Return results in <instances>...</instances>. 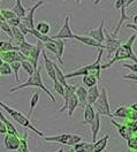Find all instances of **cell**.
I'll return each mask as SVG.
<instances>
[{"label":"cell","instance_id":"cell-1","mask_svg":"<svg viewBox=\"0 0 137 152\" xmlns=\"http://www.w3.org/2000/svg\"><path fill=\"white\" fill-rule=\"evenodd\" d=\"M136 37H137V35L134 34V35L130 36V38L128 39L126 43L121 44V45L117 48V51L113 53L114 56L112 58V60H111L109 62H107V64H105V65H101V69H107V68L112 67V65L117 62V61L128 60V59L133 60L134 62L137 64V56L135 54V52H134V50H133V45H134V42H135Z\"/></svg>","mask_w":137,"mask_h":152},{"label":"cell","instance_id":"cell-2","mask_svg":"<svg viewBox=\"0 0 137 152\" xmlns=\"http://www.w3.org/2000/svg\"><path fill=\"white\" fill-rule=\"evenodd\" d=\"M26 88H38V89H42L46 95L51 98L52 102H57L55 97L52 95V92L50 91L49 89L45 86L44 82H43V77H42V67H37V69L34 72V74L31 76H29V78L21 83V84H17L16 86L12 88L9 90V92H15V91H19V90H22V89H26Z\"/></svg>","mask_w":137,"mask_h":152},{"label":"cell","instance_id":"cell-3","mask_svg":"<svg viewBox=\"0 0 137 152\" xmlns=\"http://www.w3.org/2000/svg\"><path fill=\"white\" fill-rule=\"evenodd\" d=\"M104 48H99V52H98V57L96 59V61L91 65H88V66L81 67L78 68L77 70L73 72V73H68V74H65V77L68 80V78H71V77H78V76H83V75H93L98 81L100 82L101 81V58H103V54H104Z\"/></svg>","mask_w":137,"mask_h":152},{"label":"cell","instance_id":"cell-4","mask_svg":"<svg viewBox=\"0 0 137 152\" xmlns=\"http://www.w3.org/2000/svg\"><path fill=\"white\" fill-rule=\"evenodd\" d=\"M0 107H1L4 111H6L7 114L9 115L10 118H12L15 122H17L20 126H22V127H24V128L30 129L31 132H34V133L36 134L37 136H39V137H44V134L42 133L40 130H38L36 127H34V126L31 124L30 119L28 118V116H26L24 114H22L20 111L15 110V108H13V107H10V106H8L7 104H5V103H4V102H1V100H0Z\"/></svg>","mask_w":137,"mask_h":152},{"label":"cell","instance_id":"cell-5","mask_svg":"<svg viewBox=\"0 0 137 152\" xmlns=\"http://www.w3.org/2000/svg\"><path fill=\"white\" fill-rule=\"evenodd\" d=\"M46 142L50 143H58V144H62V145H68V146H73L78 142L83 141V137L77 134H69L63 133L59 134L55 136H44L43 137Z\"/></svg>","mask_w":137,"mask_h":152},{"label":"cell","instance_id":"cell-6","mask_svg":"<svg viewBox=\"0 0 137 152\" xmlns=\"http://www.w3.org/2000/svg\"><path fill=\"white\" fill-rule=\"evenodd\" d=\"M96 113L99 115H105V116H109L111 119H113V114L111 112L109 108V100H108L107 95V89L105 86L101 88V92L98 97V99L95 102V104L92 105Z\"/></svg>","mask_w":137,"mask_h":152},{"label":"cell","instance_id":"cell-7","mask_svg":"<svg viewBox=\"0 0 137 152\" xmlns=\"http://www.w3.org/2000/svg\"><path fill=\"white\" fill-rule=\"evenodd\" d=\"M69 22H70V16H69V14H67L66 18H65L62 27L60 28V30H59V32L57 35L52 36V38L53 39H73L74 38V34L71 31Z\"/></svg>","mask_w":137,"mask_h":152},{"label":"cell","instance_id":"cell-8","mask_svg":"<svg viewBox=\"0 0 137 152\" xmlns=\"http://www.w3.org/2000/svg\"><path fill=\"white\" fill-rule=\"evenodd\" d=\"M104 34H105V43H106L105 50L107 51L108 56H112L117 51V48L121 45V39L113 36L112 32L109 31H104Z\"/></svg>","mask_w":137,"mask_h":152},{"label":"cell","instance_id":"cell-9","mask_svg":"<svg viewBox=\"0 0 137 152\" xmlns=\"http://www.w3.org/2000/svg\"><path fill=\"white\" fill-rule=\"evenodd\" d=\"M20 141H21L20 135L7 133L5 134V137H4V145H5L6 150L15 151V150H19Z\"/></svg>","mask_w":137,"mask_h":152},{"label":"cell","instance_id":"cell-10","mask_svg":"<svg viewBox=\"0 0 137 152\" xmlns=\"http://www.w3.org/2000/svg\"><path fill=\"white\" fill-rule=\"evenodd\" d=\"M43 5H44V1H43V0L37 1V2L27 12L26 16L22 18V22H23L24 24H27L30 29L35 28V13H36V10H38L40 6H43Z\"/></svg>","mask_w":137,"mask_h":152},{"label":"cell","instance_id":"cell-11","mask_svg":"<svg viewBox=\"0 0 137 152\" xmlns=\"http://www.w3.org/2000/svg\"><path fill=\"white\" fill-rule=\"evenodd\" d=\"M42 56H43V60H44V68H45V70H46V74L49 75V77L54 82V81H57V75H55V69H54V61L53 60H51L49 58V56L46 54V52H45V50L43 48L42 50Z\"/></svg>","mask_w":137,"mask_h":152},{"label":"cell","instance_id":"cell-12","mask_svg":"<svg viewBox=\"0 0 137 152\" xmlns=\"http://www.w3.org/2000/svg\"><path fill=\"white\" fill-rule=\"evenodd\" d=\"M77 106H79L77 97L75 96V94H73V95L70 96L68 99L65 102V104H63V106L59 110V112L62 113V112H65L66 110H68V116L69 118H71L73 114H74V112H75V110L77 108Z\"/></svg>","mask_w":137,"mask_h":152},{"label":"cell","instance_id":"cell-13","mask_svg":"<svg viewBox=\"0 0 137 152\" xmlns=\"http://www.w3.org/2000/svg\"><path fill=\"white\" fill-rule=\"evenodd\" d=\"M0 58L4 62L10 64L13 61H22L26 60L27 58L24 57L20 51H7V52H1L0 53Z\"/></svg>","mask_w":137,"mask_h":152},{"label":"cell","instance_id":"cell-14","mask_svg":"<svg viewBox=\"0 0 137 152\" xmlns=\"http://www.w3.org/2000/svg\"><path fill=\"white\" fill-rule=\"evenodd\" d=\"M104 26H105V21L101 20L100 26L96 29H90L88 31V36L92 37L93 39H96L97 42H99L100 44L105 43V34H104Z\"/></svg>","mask_w":137,"mask_h":152},{"label":"cell","instance_id":"cell-15","mask_svg":"<svg viewBox=\"0 0 137 152\" xmlns=\"http://www.w3.org/2000/svg\"><path fill=\"white\" fill-rule=\"evenodd\" d=\"M43 48H44V46H43V43L38 40L37 44L35 45L34 50H32V52L30 53V56L27 58V60L34 66L35 69H37V67H38V59H39V56L42 54V50H43Z\"/></svg>","mask_w":137,"mask_h":152},{"label":"cell","instance_id":"cell-16","mask_svg":"<svg viewBox=\"0 0 137 152\" xmlns=\"http://www.w3.org/2000/svg\"><path fill=\"white\" fill-rule=\"evenodd\" d=\"M73 39H76L77 42L84 44V45H88V46H92V48H104L105 50V45L104 44H100L99 42H97L96 39H93L90 36H79V35H76L74 34V38Z\"/></svg>","mask_w":137,"mask_h":152},{"label":"cell","instance_id":"cell-17","mask_svg":"<svg viewBox=\"0 0 137 152\" xmlns=\"http://www.w3.org/2000/svg\"><path fill=\"white\" fill-rule=\"evenodd\" d=\"M111 122H112V124L117 128L119 135H120L122 138H125V140L127 141L128 138H129V136L131 135V132L129 130V128L127 127V124H119V122H117V121L114 120V118L111 120Z\"/></svg>","mask_w":137,"mask_h":152},{"label":"cell","instance_id":"cell-18","mask_svg":"<svg viewBox=\"0 0 137 152\" xmlns=\"http://www.w3.org/2000/svg\"><path fill=\"white\" fill-rule=\"evenodd\" d=\"M99 130H100V115L96 113L95 119L90 124V132H91V135H92V143L97 141Z\"/></svg>","mask_w":137,"mask_h":152},{"label":"cell","instance_id":"cell-19","mask_svg":"<svg viewBox=\"0 0 137 152\" xmlns=\"http://www.w3.org/2000/svg\"><path fill=\"white\" fill-rule=\"evenodd\" d=\"M75 96L77 97L78 103L82 107H84L87 103V98H88V89L85 86H76V90H75Z\"/></svg>","mask_w":137,"mask_h":152},{"label":"cell","instance_id":"cell-20","mask_svg":"<svg viewBox=\"0 0 137 152\" xmlns=\"http://www.w3.org/2000/svg\"><path fill=\"white\" fill-rule=\"evenodd\" d=\"M70 152H93V143H88L81 141L77 144L73 145Z\"/></svg>","mask_w":137,"mask_h":152},{"label":"cell","instance_id":"cell-21","mask_svg":"<svg viewBox=\"0 0 137 152\" xmlns=\"http://www.w3.org/2000/svg\"><path fill=\"white\" fill-rule=\"evenodd\" d=\"M111 136L109 135H105L104 137L97 140L96 142H93V152H104L105 149L107 148L108 141H109Z\"/></svg>","mask_w":137,"mask_h":152},{"label":"cell","instance_id":"cell-22","mask_svg":"<svg viewBox=\"0 0 137 152\" xmlns=\"http://www.w3.org/2000/svg\"><path fill=\"white\" fill-rule=\"evenodd\" d=\"M84 119H83V124H90L92 122V120L96 116V111L93 108V106L90 104H87L84 107Z\"/></svg>","mask_w":137,"mask_h":152},{"label":"cell","instance_id":"cell-23","mask_svg":"<svg viewBox=\"0 0 137 152\" xmlns=\"http://www.w3.org/2000/svg\"><path fill=\"white\" fill-rule=\"evenodd\" d=\"M100 95V92H99V88L98 86H91V88H88V98H87V103L90 105H93L95 104V102L98 99V97Z\"/></svg>","mask_w":137,"mask_h":152},{"label":"cell","instance_id":"cell-24","mask_svg":"<svg viewBox=\"0 0 137 152\" xmlns=\"http://www.w3.org/2000/svg\"><path fill=\"white\" fill-rule=\"evenodd\" d=\"M55 43H57V48H58V53H57V59H58L59 64L62 67H65V62H63V52H65V42L63 39H55Z\"/></svg>","mask_w":137,"mask_h":152},{"label":"cell","instance_id":"cell-25","mask_svg":"<svg viewBox=\"0 0 137 152\" xmlns=\"http://www.w3.org/2000/svg\"><path fill=\"white\" fill-rule=\"evenodd\" d=\"M12 39L15 40V43L19 46L21 43H23L26 40V36L20 31V29L17 27H12Z\"/></svg>","mask_w":137,"mask_h":152},{"label":"cell","instance_id":"cell-26","mask_svg":"<svg viewBox=\"0 0 137 152\" xmlns=\"http://www.w3.org/2000/svg\"><path fill=\"white\" fill-rule=\"evenodd\" d=\"M34 48H35L34 44H30V43H28L27 40H24L23 43H21V44L19 45V51L26 58H28L30 56V53L32 52Z\"/></svg>","mask_w":137,"mask_h":152},{"label":"cell","instance_id":"cell-27","mask_svg":"<svg viewBox=\"0 0 137 152\" xmlns=\"http://www.w3.org/2000/svg\"><path fill=\"white\" fill-rule=\"evenodd\" d=\"M12 10L16 14V16H19V18H24L26 16V14H27V10L24 8V6L22 5V0H16V2H15V6L12 8Z\"/></svg>","mask_w":137,"mask_h":152},{"label":"cell","instance_id":"cell-28","mask_svg":"<svg viewBox=\"0 0 137 152\" xmlns=\"http://www.w3.org/2000/svg\"><path fill=\"white\" fill-rule=\"evenodd\" d=\"M35 29H36L38 32L43 34V35H49L50 31H51V24H50L49 22L40 21V22H38V23L35 26Z\"/></svg>","mask_w":137,"mask_h":152},{"label":"cell","instance_id":"cell-29","mask_svg":"<svg viewBox=\"0 0 137 152\" xmlns=\"http://www.w3.org/2000/svg\"><path fill=\"white\" fill-rule=\"evenodd\" d=\"M0 120H2L4 121V124H6V128H7V133L9 134H16V135H19L17 133V129L15 128V126L10 122L9 120L4 115V113L1 112V110H0Z\"/></svg>","mask_w":137,"mask_h":152},{"label":"cell","instance_id":"cell-30","mask_svg":"<svg viewBox=\"0 0 137 152\" xmlns=\"http://www.w3.org/2000/svg\"><path fill=\"white\" fill-rule=\"evenodd\" d=\"M127 148L130 152H137V134H131L127 140Z\"/></svg>","mask_w":137,"mask_h":152},{"label":"cell","instance_id":"cell-31","mask_svg":"<svg viewBox=\"0 0 137 152\" xmlns=\"http://www.w3.org/2000/svg\"><path fill=\"white\" fill-rule=\"evenodd\" d=\"M113 118H119V119H127L128 114V107L125 105L119 106L117 110L113 112Z\"/></svg>","mask_w":137,"mask_h":152},{"label":"cell","instance_id":"cell-32","mask_svg":"<svg viewBox=\"0 0 137 152\" xmlns=\"http://www.w3.org/2000/svg\"><path fill=\"white\" fill-rule=\"evenodd\" d=\"M98 82L99 81L93 75H89L88 74V75H83V77H82V83L87 88H91V86H96Z\"/></svg>","mask_w":137,"mask_h":152},{"label":"cell","instance_id":"cell-33","mask_svg":"<svg viewBox=\"0 0 137 152\" xmlns=\"http://www.w3.org/2000/svg\"><path fill=\"white\" fill-rule=\"evenodd\" d=\"M38 102H39V92H34L32 96H31V98H30V111H29V115H28L29 119L30 116L32 115V113H34L35 107L38 105Z\"/></svg>","mask_w":137,"mask_h":152},{"label":"cell","instance_id":"cell-34","mask_svg":"<svg viewBox=\"0 0 137 152\" xmlns=\"http://www.w3.org/2000/svg\"><path fill=\"white\" fill-rule=\"evenodd\" d=\"M7 51H19V46H14L10 42H0V53L1 52H7Z\"/></svg>","mask_w":137,"mask_h":152},{"label":"cell","instance_id":"cell-35","mask_svg":"<svg viewBox=\"0 0 137 152\" xmlns=\"http://www.w3.org/2000/svg\"><path fill=\"white\" fill-rule=\"evenodd\" d=\"M54 69H55V75H57V81L60 82L62 86H67V78L65 77V74L62 73V70L58 67V64H54Z\"/></svg>","mask_w":137,"mask_h":152},{"label":"cell","instance_id":"cell-36","mask_svg":"<svg viewBox=\"0 0 137 152\" xmlns=\"http://www.w3.org/2000/svg\"><path fill=\"white\" fill-rule=\"evenodd\" d=\"M9 65H10V68H12V72L14 73L16 83H20L19 72H20V69H21V61H13V62H10Z\"/></svg>","mask_w":137,"mask_h":152},{"label":"cell","instance_id":"cell-37","mask_svg":"<svg viewBox=\"0 0 137 152\" xmlns=\"http://www.w3.org/2000/svg\"><path fill=\"white\" fill-rule=\"evenodd\" d=\"M21 68H23V69H24V72H26V73H27V74H28L29 76L32 75V74H34V72L36 70V69L34 68V66L30 64V62L28 61V60H27V59L21 61Z\"/></svg>","mask_w":137,"mask_h":152},{"label":"cell","instance_id":"cell-38","mask_svg":"<svg viewBox=\"0 0 137 152\" xmlns=\"http://www.w3.org/2000/svg\"><path fill=\"white\" fill-rule=\"evenodd\" d=\"M13 74L12 72V68H10V65L7 64V62H2L0 65V75L4 76H9Z\"/></svg>","mask_w":137,"mask_h":152},{"label":"cell","instance_id":"cell-39","mask_svg":"<svg viewBox=\"0 0 137 152\" xmlns=\"http://www.w3.org/2000/svg\"><path fill=\"white\" fill-rule=\"evenodd\" d=\"M0 13H1V15H2V18L6 20V21H8V20L13 19V18H15L16 16V14L13 12L12 10H6V8H1L0 10Z\"/></svg>","mask_w":137,"mask_h":152},{"label":"cell","instance_id":"cell-40","mask_svg":"<svg viewBox=\"0 0 137 152\" xmlns=\"http://www.w3.org/2000/svg\"><path fill=\"white\" fill-rule=\"evenodd\" d=\"M54 84H53V89H54V91L58 94L60 97H65V88H63V86L60 83V82H58V81H54L53 82Z\"/></svg>","mask_w":137,"mask_h":152},{"label":"cell","instance_id":"cell-41","mask_svg":"<svg viewBox=\"0 0 137 152\" xmlns=\"http://www.w3.org/2000/svg\"><path fill=\"white\" fill-rule=\"evenodd\" d=\"M0 29L12 38V27L7 23V21H1L0 22Z\"/></svg>","mask_w":137,"mask_h":152},{"label":"cell","instance_id":"cell-42","mask_svg":"<svg viewBox=\"0 0 137 152\" xmlns=\"http://www.w3.org/2000/svg\"><path fill=\"white\" fill-rule=\"evenodd\" d=\"M128 121H137V112L128 107V114H127Z\"/></svg>","mask_w":137,"mask_h":152},{"label":"cell","instance_id":"cell-43","mask_svg":"<svg viewBox=\"0 0 137 152\" xmlns=\"http://www.w3.org/2000/svg\"><path fill=\"white\" fill-rule=\"evenodd\" d=\"M21 22H22V19L19 18V16H15V18H13V19H10L7 21V23L9 24L10 27H19Z\"/></svg>","mask_w":137,"mask_h":152},{"label":"cell","instance_id":"cell-44","mask_svg":"<svg viewBox=\"0 0 137 152\" xmlns=\"http://www.w3.org/2000/svg\"><path fill=\"white\" fill-rule=\"evenodd\" d=\"M126 124L129 128V130L131 132V134H137V121H128L126 122Z\"/></svg>","mask_w":137,"mask_h":152},{"label":"cell","instance_id":"cell-45","mask_svg":"<svg viewBox=\"0 0 137 152\" xmlns=\"http://www.w3.org/2000/svg\"><path fill=\"white\" fill-rule=\"evenodd\" d=\"M17 28L20 29V31L24 35V36H27V35H30V28L27 26V24H24L23 22H21L20 23V26L17 27Z\"/></svg>","mask_w":137,"mask_h":152},{"label":"cell","instance_id":"cell-46","mask_svg":"<svg viewBox=\"0 0 137 152\" xmlns=\"http://www.w3.org/2000/svg\"><path fill=\"white\" fill-rule=\"evenodd\" d=\"M122 68H127L131 73H137V64H125L122 65Z\"/></svg>","mask_w":137,"mask_h":152},{"label":"cell","instance_id":"cell-47","mask_svg":"<svg viewBox=\"0 0 137 152\" xmlns=\"http://www.w3.org/2000/svg\"><path fill=\"white\" fill-rule=\"evenodd\" d=\"M123 80H129V81H137V73H129L127 75L122 76Z\"/></svg>","mask_w":137,"mask_h":152},{"label":"cell","instance_id":"cell-48","mask_svg":"<svg viewBox=\"0 0 137 152\" xmlns=\"http://www.w3.org/2000/svg\"><path fill=\"white\" fill-rule=\"evenodd\" d=\"M7 134V128H6V124H4L2 120H0V135H5Z\"/></svg>","mask_w":137,"mask_h":152},{"label":"cell","instance_id":"cell-49","mask_svg":"<svg viewBox=\"0 0 137 152\" xmlns=\"http://www.w3.org/2000/svg\"><path fill=\"white\" fill-rule=\"evenodd\" d=\"M126 27H127L128 29H134V30H136L137 31V24H134V23H133V24L127 23V24H126Z\"/></svg>","mask_w":137,"mask_h":152},{"label":"cell","instance_id":"cell-50","mask_svg":"<svg viewBox=\"0 0 137 152\" xmlns=\"http://www.w3.org/2000/svg\"><path fill=\"white\" fill-rule=\"evenodd\" d=\"M136 1L137 0H128L127 4H126V7H129L130 5H133V4H134V2H136Z\"/></svg>","mask_w":137,"mask_h":152},{"label":"cell","instance_id":"cell-51","mask_svg":"<svg viewBox=\"0 0 137 152\" xmlns=\"http://www.w3.org/2000/svg\"><path fill=\"white\" fill-rule=\"evenodd\" d=\"M131 110H134V111H136L137 112V103H134V104H131L130 106H129Z\"/></svg>","mask_w":137,"mask_h":152},{"label":"cell","instance_id":"cell-52","mask_svg":"<svg viewBox=\"0 0 137 152\" xmlns=\"http://www.w3.org/2000/svg\"><path fill=\"white\" fill-rule=\"evenodd\" d=\"M131 19H133V21H134V24H137V14H135Z\"/></svg>","mask_w":137,"mask_h":152},{"label":"cell","instance_id":"cell-53","mask_svg":"<svg viewBox=\"0 0 137 152\" xmlns=\"http://www.w3.org/2000/svg\"><path fill=\"white\" fill-rule=\"evenodd\" d=\"M100 1H101V0H95L93 5H95V6H97V5H99V4H100Z\"/></svg>","mask_w":137,"mask_h":152},{"label":"cell","instance_id":"cell-54","mask_svg":"<svg viewBox=\"0 0 137 152\" xmlns=\"http://www.w3.org/2000/svg\"><path fill=\"white\" fill-rule=\"evenodd\" d=\"M76 2H77V5H81V2H82V0H76Z\"/></svg>","mask_w":137,"mask_h":152},{"label":"cell","instance_id":"cell-55","mask_svg":"<svg viewBox=\"0 0 137 152\" xmlns=\"http://www.w3.org/2000/svg\"><path fill=\"white\" fill-rule=\"evenodd\" d=\"M28 152H30V151H29V150H28Z\"/></svg>","mask_w":137,"mask_h":152},{"label":"cell","instance_id":"cell-56","mask_svg":"<svg viewBox=\"0 0 137 152\" xmlns=\"http://www.w3.org/2000/svg\"><path fill=\"white\" fill-rule=\"evenodd\" d=\"M62 1H65V0H62Z\"/></svg>","mask_w":137,"mask_h":152},{"label":"cell","instance_id":"cell-57","mask_svg":"<svg viewBox=\"0 0 137 152\" xmlns=\"http://www.w3.org/2000/svg\"><path fill=\"white\" fill-rule=\"evenodd\" d=\"M136 88H137V86H136Z\"/></svg>","mask_w":137,"mask_h":152},{"label":"cell","instance_id":"cell-58","mask_svg":"<svg viewBox=\"0 0 137 152\" xmlns=\"http://www.w3.org/2000/svg\"><path fill=\"white\" fill-rule=\"evenodd\" d=\"M0 1H1V0H0Z\"/></svg>","mask_w":137,"mask_h":152},{"label":"cell","instance_id":"cell-59","mask_svg":"<svg viewBox=\"0 0 137 152\" xmlns=\"http://www.w3.org/2000/svg\"><path fill=\"white\" fill-rule=\"evenodd\" d=\"M0 76H1V75H0Z\"/></svg>","mask_w":137,"mask_h":152}]
</instances>
